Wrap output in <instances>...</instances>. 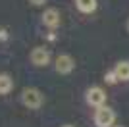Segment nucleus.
Masks as SVG:
<instances>
[{
  "instance_id": "obj_12",
  "label": "nucleus",
  "mask_w": 129,
  "mask_h": 127,
  "mask_svg": "<svg viewBox=\"0 0 129 127\" xmlns=\"http://www.w3.org/2000/svg\"><path fill=\"white\" fill-rule=\"evenodd\" d=\"M29 2H31L33 6H41V4H44L46 0H29Z\"/></svg>"
},
{
  "instance_id": "obj_2",
  "label": "nucleus",
  "mask_w": 129,
  "mask_h": 127,
  "mask_svg": "<svg viewBox=\"0 0 129 127\" xmlns=\"http://www.w3.org/2000/svg\"><path fill=\"white\" fill-rule=\"evenodd\" d=\"M114 121H116V114L112 108H108V106L96 108V114H94V125L96 127H112Z\"/></svg>"
},
{
  "instance_id": "obj_13",
  "label": "nucleus",
  "mask_w": 129,
  "mask_h": 127,
  "mask_svg": "<svg viewBox=\"0 0 129 127\" xmlns=\"http://www.w3.org/2000/svg\"><path fill=\"white\" fill-rule=\"evenodd\" d=\"M62 127H73V125H62Z\"/></svg>"
},
{
  "instance_id": "obj_7",
  "label": "nucleus",
  "mask_w": 129,
  "mask_h": 127,
  "mask_svg": "<svg viewBox=\"0 0 129 127\" xmlns=\"http://www.w3.org/2000/svg\"><path fill=\"white\" fill-rule=\"evenodd\" d=\"M75 6L83 14H92L96 10V0H75Z\"/></svg>"
},
{
  "instance_id": "obj_11",
  "label": "nucleus",
  "mask_w": 129,
  "mask_h": 127,
  "mask_svg": "<svg viewBox=\"0 0 129 127\" xmlns=\"http://www.w3.org/2000/svg\"><path fill=\"white\" fill-rule=\"evenodd\" d=\"M10 39V35H8V31L6 29H0V42H6Z\"/></svg>"
},
{
  "instance_id": "obj_5",
  "label": "nucleus",
  "mask_w": 129,
  "mask_h": 127,
  "mask_svg": "<svg viewBox=\"0 0 129 127\" xmlns=\"http://www.w3.org/2000/svg\"><path fill=\"white\" fill-rule=\"evenodd\" d=\"M87 102L91 106H94V108H100L106 102V92L100 87H91V89L87 90Z\"/></svg>"
},
{
  "instance_id": "obj_10",
  "label": "nucleus",
  "mask_w": 129,
  "mask_h": 127,
  "mask_svg": "<svg viewBox=\"0 0 129 127\" xmlns=\"http://www.w3.org/2000/svg\"><path fill=\"white\" fill-rule=\"evenodd\" d=\"M104 81H106L108 85H116L119 81V77H118V73H116V69H110L106 75H104Z\"/></svg>"
},
{
  "instance_id": "obj_8",
  "label": "nucleus",
  "mask_w": 129,
  "mask_h": 127,
  "mask_svg": "<svg viewBox=\"0 0 129 127\" xmlns=\"http://www.w3.org/2000/svg\"><path fill=\"white\" fill-rule=\"evenodd\" d=\"M14 89V79L8 73H0V94H8Z\"/></svg>"
},
{
  "instance_id": "obj_1",
  "label": "nucleus",
  "mask_w": 129,
  "mask_h": 127,
  "mask_svg": "<svg viewBox=\"0 0 129 127\" xmlns=\"http://www.w3.org/2000/svg\"><path fill=\"white\" fill-rule=\"evenodd\" d=\"M21 102H23L25 108H29V110H37V108L43 106L44 98H43V92H41L39 89H33V87H31V89H23Z\"/></svg>"
},
{
  "instance_id": "obj_3",
  "label": "nucleus",
  "mask_w": 129,
  "mask_h": 127,
  "mask_svg": "<svg viewBox=\"0 0 129 127\" xmlns=\"http://www.w3.org/2000/svg\"><path fill=\"white\" fill-rule=\"evenodd\" d=\"M29 58H31V64L43 68V66H48L50 64V52H48V48H44V46H35L31 50Z\"/></svg>"
},
{
  "instance_id": "obj_15",
  "label": "nucleus",
  "mask_w": 129,
  "mask_h": 127,
  "mask_svg": "<svg viewBox=\"0 0 129 127\" xmlns=\"http://www.w3.org/2000/svg\"><path fill=\"white\" fill-rule=\"evenodd\" d=\"M127 29H129V21H127Z\"/></svg>"
},
{
  "instance_id": "obj_9",
  "label": "nucleus",
  "mask_w": 129,
  "mask_h": 127,
  "mask_svg": "<svg viewBox=\"0 0 129 127\" xmlns=\"http://www.w3.org/2000/svg\"><path fill=\"white\" fill-rule=\"evenodd\" d=\"M114 69H116V73H118L119 81H129V62H127V60L118 62Z\"/></svg>"
},
{
  "instance_id": "obj_14",
  "label": "nucleus",
  "mask_w": 129,
  "mask_h": 127,
  "mask_svg": "<svg viewBox=\"0 0 129 127\" xmlns=\"http://www.w3.org/2000/svg\"><path fill=\"white\" fill-rule=\"evenodd\" d=\"M112 127H123V125H112Z\"/></svg>"
},
{
  "instance_id": "obj_6",
  "label": "nucleus",
  "mask_w": 129,
  "mask_h": 127,
  "mask_svg": "<svg viewBox=\"0 0 129 127\" xmlns=\"http://www.w3.org/2000/svg\"><path fill=\"white\" fill-rule=\"evenodd\" d=\"M43 23L50 29H56L60 25V12L56 8H48V10H44L43 14Z\"/></svg>"
},
{
  "instance_id": "obj_4",
  "label": "nucleus",
  "mask_w": 129,
  "mask_h": 127,
  "mask_svg": "<svg viewBox=\"0 0 129 127\" xmlns=\"http://www.w3.org/2000/svg\"><path fill=\"white\" fill-rule=\"evenodd\" d=\"M54 68H56V71L62 75H68L73 71V68H75V60L71 58L70 54H60L58 58H56V64H54Z\"/></svg>"
}]
</instances>
